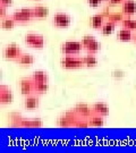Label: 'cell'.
<instances>
[{
    "mask_svg": "<svg viewBox=\"0 0 136 153\" xmlns=\"http://www.w3.org/2000/svg\"><path fill=\"white\" fill-rule=\"evenodd\" d=\"M60 65L65 69H78L84 67L83 58L74 55H64L60 60Z\"/></svg>",
    "mask_w": 136,
    "mask_h": 153,
    "instance_id": "obj_1",
    "label": "cell"
},
{
    "mask_svg": "<svg viewBox=\"0 0 136 153\" xmlns=\"http://www.w3.org/2000/svg\"><path fill=\"white\" fill-rule=\"evenodd\" d=\"M24 42L25 44L32 47L34 49H43L44 44H45V40L44 36L41 34H36V33H27L24 38Z\"/></svg>",
    "mask_w": 136,
    "mask_h": 153,
    "instance_id": "obj_2",
    "label": "cell"
},
{
    "mask_svg": "<svg viewBox=\"0 0 136 153\" xmlns=\"http://www.w3.org/2000/svg\"><path fill=\"white\" fill-rule=\"evenodd\" d=\"M83 49L81 41H67L65 43L61 44V52L62 55H74L76 56L81 52V50Z\"/></svg>",
    "mask_w": 136,
    "mask_h": 153,
    "instance_id": "obj_3",
    "label": "cell"
},
{
    "mask_svg": "<svg viewBox=\"0 0 136 153\" xmlns=\"http://www.w3.org/2000/svg\"><path fill=\"white\" fill-rule=\"evenodd\" d=\"M77 119H78V115H77L74 110H71V111H67L61 117H59L57 124H58L59 127H64L65 128V127L74 126Z\"/></svg>",
    "mask_w": 136,
    "mask_h": 153,
    "instance_id": "obj_4",
    "label": "cell"
},
{
    "mask_svg": "<svg viewBox=\"0 0 136 153\" xmlns=\"http://www.w3.org/2000/svg\"><path fill=\"white\" fill-rule=\"evenodd\" d=\"M21 55H22V50L16 43H9L4 49V57L7 60L16 61Z\"/></svg>",
    "mask_w": 136,
    "mask_h": 153,
    "instance_id": "obj_5",
    "label": "cell"
},
{
    "mask_svg": "<svg viewBox=\"0 0 136 153\" xmlns=\"http://www.w3.org/2000/svg\"><path fill=\"white\" fill-rule=\"evenodd\" d=\"M71 18L65 13H56L52 17V24L58 28H66L71 25Z\"/></svg>",
    "mask_w": 136,
    "mask_h": 153,
    "instance_id": "obj_6",
    "label": "cell"
},
{
    "mask_svg": "<svg viewBox=\"0 0 136 153\" xmlns=\"http://www.w3.org/2000/svg\"><path fill=\"white\" fill-rule=\"evenodd\" d=\"M19 91L24 97L34 93V81L32 77H23L19 79Z\"/></svg>",
    "mask_w": 136,
    "mask_h": 153,
    "instance_id": "obj_7",
    "label": "cell"
},
{
    "mask_svg": "<svg viewBox=\"0 0 136 153\" xmlns=\"http://www.w3.org/2000/svg\"><path fill=\"white\" fill-rule=\"evenodd\" d=\"M14 100V94L11 90L6 85L0 86V104L1 105H7L10 104Z\"/></svg>",
    "mask_w": 136,
    "mask_h": 153,
    "instance_id": "obj_8",
    "label": "cell"
},
{
    "mask_svg": "<svg viewBox=\"0 0 136 153\" xmlns=\"http://www.w3.org/2000/svg\"><path fill=\"white\" fill-rule=\"evenodd\" d=\"M40 105V101H39L38 94L33 93V94H30V95H26L25 99H24V102H23V107L26 110H35L39 108Z\"/></svg>",
    "mask_w": 136,
    "mask_h": 153,
    "instance_id": "obj_9",
    "label": "cell"
},
{
    "mask_svg": "<svg viewBox=\"0 0 136 153\" xmlns=\"http://www.w3.org/2000/svg\"><path fill=\"white\" fill-rule=\"evenodd\" d=\"M74 111H75L80 117H85V118L90 117V116L93 114L92 107H90V105L87 103H85V102H80V103H77L76 105H75V108H74Z\"/></svg>",
    "mask_w": 136,
    "mask_h": 153,
    "instance_id": "obj_10",
    "label": "cell"
},
{
    "mask_svg": "<svg viewBox=\"0 0 136 153\" xmlns=\"http://www.w3.org/2000/svg\"><path fill=\"white\" fill-rule=\"evenodd\" d=\"M121 13L125 16H133L136 14V1L135 0H125L121 4Z\"/></svg>",
    "mask_w": 136,
    "mask_h": 153,
    "instance_id": "obj_11",
    "label": "cell"
},
{
    "mask_svg": "<svg viewBox=\"0 0 136 153\" xmlns=\"http://www.w3.org/2000/svg\"><path fill=\"white\" fill-rule=\"evenodd\" d=\"M104 19H106V16L102 13L101 14H95L90 18V25L93 30H101V27L104 24Z\"/></svg>",
    "mask_w": 136,
    "mask_h": 153,
    "instance_id": "obj_12",
    "label": "cell"
},
{
    "mask_svg": "<svg viewBox=\"0 0 136 153\" xmlns=\"http://www.w3.org/2000/svg\"><path fill=\"white\" fill-rule=\"evenodd\" d=\"M92 110L94 114H98V115H101L106 117V116L109 115V107L107 103H104L102 101H98L92 105Z\"/></svg>",
    "mask_w": 136,
    "mask_h": 153,
    "instance_id": "obj_13",
    "label": "cell"
},
{
    "mask_svg": "<svg viewBox=\"0 0 136 153\" xmlns=\"http://www.w3.org/2000/svg\"><path fill=\"white\" fill-rule=\"evenodd\" d=\"M87 121H88V126H91V127H102V126H104L103 116L94 114V112L90 117H87Z\"/></svg>",
    "mask_w": 136,
    "mask_h": 153,
    "instance_id": "obj_14",
    "label": "cell"
},
{
    "mask_svg": "<svg viewBox=\"0 0 136 153\" xmlns=\"http://www.w3.org/2000/svg\"><path fill=\"white\" fill-rule=\"evenodd\" d=\"M33 9V17L36 19H42L49 15V8L45 6H35Z\"/></svg>",
    "mask_w": 136,
    "mask_h": 153,
    "instance_id": "obj_15",
    "label": "cell"
},
{
    "mask_svg": "<svg viewBox=\"0 0 136 153\" xmlns=\"http://www.w3.org/2000/svg\"><path fill=\"white\" fill-rule=\"evenodd\" d=\"M42 125H43V123L40 118H34V119H25V118H23L19 126L25 127V128H40Z\"/></svg>",
    "mask_w": 136,
    "mask_h": 153,
    "instance_id": "obj_16",
    "label": "cell"
},
{
    "mask_svg": "<svg viewBox=\"0 0 136 153\" xmlns=\"http://www.w3.org/2000/svg\"><path fill=\"white\" fill-rule=\"evenodd\" d=\"M133 33H132L131 30H128V28H120L118 33H117V39L119 40L120 42H129L133 40Z\"/></svg>",
    "mask_w": 136,
    "mask_h": 153,
    "instance_id": "obj_17",
    "label": "cell"
},
{
    "mask_svg": "<svg viewBox=\"0 0 136 153\" xmlns=\"http://www.w3.org/2000/svg\"><path fill=\"white\" fill-rule=\"evenodd\" d=\"M34 57L32 55H30V53H23L18 57V59L16 60V62L18 65H22V66H31L34 64Z\"/></svg>",
    "mask_w": 136,
    "mask_h": 153,
    "instance_id": "obj_18",
    "label": "cell"
},
{
    "mask_svg": "<svg viewBox=\"0 0 136 153\" xmlns=\"http://www.w3.org/2000/svg\"><path fill=\"white\" fill-rule=\"evenodd\" d=\"M16 24H17L16 21L11 16H9V17L6 16L5 18H1V27L4 28V30H6V31L13 30V28L15 27Z\"/></svg>",
    "mask_w": 136,
    "mask_h": 153,
    "instance_id": "obj_19",
    "label": "cell"
},
{
    "mask_svg": "<svg viewBox=\"0 0 136 153\" xmlns=\"http://www.w3.org/2000/svg\"><path fill=\"white\" fill-rule=\"evenodd\" d=\"M48 90H49L48 82H34V93L35 94L41 95V94H44V93L48 92Z\"/></svg>",
    "mask_w": 136,
    "mask_h": 153,
    "instance_id": "obj_20",
    "label": "cell"
},
{
    "mask_svg": "<svg viewBox=\"0 0 136 153\" xmlns=\"http://www.w3.org/2000/svg\"><path fill=\"white\" fill-rule=\"evenodd\" d=\"M83 62H84V67L93 68L98 65V59L93 53H88L87 56L83 57Z\"/></svg>",
    "mask_w": 136,
    "mask_h": 153,
    "instance_id": "obj_21",
    "label": "cell"
},
{
    "mask_svg": "<svg viewBox=\"0 0 136 153\" xmlns=\"http://www.w3.org/2000/svg\"><path fill=\"white\" fill-rule=\"evenodd\" d=\"M32 79L35 83L38 82H48L49 81V77H48V74L44 71H35L32 74Z\"/></svg>",
    "mask_w": 136,
    "mask_h": 153,
    "instance_id": "obj_22",
    "label": "cell"
},
{
    "mask_svg": "<svg viewBox=\"0 0 136 153\" xmlns=\"http://www.w3.org/2000/svg\"><path fill=\"white\" fill-rule=\"evenodd\" d=\"M114 28H116V23L111 22V21H107V22H104L103 26L101 27L100 31H101L102 35H110L114 33Z\"/></svg>",
    "mask_w": 136,
    "mask_h": 153,
    "instance_id": "obj_23",
    "label": "cell"
},
{
    "mask_svg": "<svg viewBox=\"0 0 136 153\" xmlns=\"http://www.w3.org/2000/svg\"><path fill=\"white\" fill-rule=\"evenodd\" d=\"M11 17L16 21V23H18V24H24V23H27L30 22L32 18H30V17H27L25 14H23L21 10H16L13 13V15H11Z\"/></svg>",
    "mask_w": 136,
    "mask_h": 153,
    "instance_id": "obj_24",
    "label": "cell"
},
{
    "mask_svg": "<svg viewBox=\"0 0 136 153\" xmlns=\"http://www.w3.org/2000/svg\"><path fill=\"white\" fill-rule=\"evenodd\" d=\"M121 26L131 31H136V19H133L129 16L124 17V19L121 21Z\"/></svg>",
    "mask_w": 136,
    "mask_h": 153,
    "instance_id": "obj_25",
    "label": "cell"
},
{
    "mask_svg": "<svg viewBox=\"0 0 136 153\" xmlns=\"http://www.w3.org/2000/svg\"><path fill=\"white\" fill-rule=\"evenodd\" d=\"M85 50H86L88 53H93V55H95L97 52H99V51L101 50V43H100L99 41H97V40H94L92 43L90 44Z\"/></svg>",
    "mask_w": 136,
    "mask_h": 153,
    "instance_id": "obj_26",
    "label": "cell"
},
{
    "mask_svg": "<svg viewBox=\"0 0 136 153\" xmlns=\"http://www.w3.org/2000/svg\"><path fill=\"white\" fill-rule=\"evenodd\" d=\"M124 16H125V15H124L123 13H111V14L107 17V19L117 24V23H121V21L124 19Z\"/></svg>",
    "mask_w": 136,
    "mask_h": 153,
    "instance_id": "obj_27",
    "label": "cell"
},
{
    "mask_svg": "<svg viewBox=\"0 0 136 153\" xmlns=\"http://www.w3.org/2000/svg\"><path fill=\"white\" fill-rule=\"evenodd\" d=\"M9 119L11 121V125H21V121L23 120V118L21 117L19 114H17V112H13L9 115Z\"/></svg>",
    "mask_w": 136,
    "mask_h": 153,
    "instance_id": "obj_28",
    "label": "cell"
},
{
    "mask_svg": "<svg viewBox=\"0 0 136 153\" xmlns=\"http://www.w3.org/2000/svg\"><path fill=\"white\" fill-rule=\"evenodd\" d=\"M94 40H95V38H94L93 35H85V36H83V38H82V40H81L83 48H84V49H86L87 47L92 43Z\"/></svg>",
    "mask_w": 136,
    "mask_h": 153,
    "instance_id": "obj_29",
    "label": "cell"
},
{
    "mask_svg": "<svg viewBox=\"0 0 136 153\" xmlns=\"http://www.w3.org/2000/svg\"><path fill=\"white\" fill-rule=\"evenodd\" d=\"M111 76L114 77V78H116V79H121V78L125 77V73L123 71H120V69H114L111 73Z\"/></svg>",
    "mask_w": 136,
    "mask_h": 153,
    "instance_id": "obj_30",
    "label": "cell"
},
{
    "mask_svg": "<svg viewBox=\"0 0 136 153\" xmlns=\"http://www.w3.org/2000/svg\"><path fill=\"white\" fill-rule=\"evenodd\" d=\"M101 0H87V5L90 6V7H92V8H97L99 6L101 5Z\"/></svg>",
    "mask_w": 136,
    "mask_h": 153,
    "instance_id": "obj_31",
    "label": "cell"
},
{
    "mask_svg": "<svg viewBox=\"0 0 136 153\" xmlns=\"http://www.w3.org/2000/svg\"><path fill=\"white\" fill-rule=\"evenodd\" d=\"M14 4V0H0V6H4V7H10Z\"/></svg>",
    "mask_w": 136,
    "mask_h": 153,
    "instance_id": "obj_32",
    "label": "cell"
},
{
    "mask_svg": "<svg viewBox=\"0 0 136 153\" xmlns=\"http://www.w3.org/2000/svg\"><path fill=\"white\" fill-rule=\"evenodd\" d=\"M124 1H125V0H108L107 2H108L110 6H117V5H121Z\"/></svg>",
    "mask_w": 136,
    "mask_h": 153,
    "instance_id": "obj_33",
    "label": "cell"
},
{
    "mask_svg": "<svg viewBox=\"0 0 136 153\" xmlns=\"http://www.w3.org/2000/svg\"><path fill=\"white\" fill-rule=\"evenodd\" d=\"M6 14H7V7L1 6V7H0V17H1V18H5Z\"/></svg>",
    "mask_w": 136,
    "mask_h": 153,
    "instance_id": "obj_34",
    "label": "cell"
},
{
    "mask_svg": "<svg viewBox=\"0 0 136 153\" xmlns=\"http://www.w3.org/2000/svg\"><path fill=\"white\" fill-rule=\"evenodd\" d=\"M133 41H134V43H135V45H136V34L133 36Z\"/></svg>",
    "mask_w": 136,
    "mask_h": 153,
    "instance_id": "obj_35",
    "label": "cell"
},
{
    "mask_svg": "<svg viewBox=\"0 0 136 153\" xmlns=\"http://www.w3.org/2000/svg\"><path fill=\"white\" fill-rule=\"evenodd\" d=\"M101 1H108V0H101Z\"/></svg>",
    "mask_w": 136,
    "mask_h": 153,
    "instance_id": "obj_36",
    "label": "cell"
}]
</instances>
